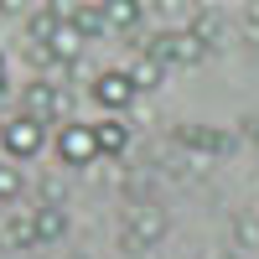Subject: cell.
<instances>
[{"label":"cell","mask_w":259,"mask_h":259,"mask_svg":"<svg viewBox=\"0 0 259 259\" xmlns=\"http://www.w3.org/2000/svg\"><path fill=\"white\" fill-rule=\"evenodd\" d=\"M52 145H57V161H62V166H73V171H78V166H94V161H99V140H94V124H83V119L62 124Z\"/></svg>","instance_id":"3957f363"},{"label":"cell","mask_w":259,"mask_h":259,"mask_svg":"<svg viewBox=\"0 0 259 259\" xmlns=\"http://www.w3.org/2000/svg\"><path fill=\"white\" fill-rule=\"evenodd\" d=\"M0 244H6V249H36L31 212H26V218H0Z\"/></svg>","instance_id":"5bb4252c"},{"label":"cell","mask_w":259,"mask_h":259,"mask_svg":"<svg viewBox=\"0 0 259 259\" xmlns=\"http://www.w3.org/2000/svg\"><path fill=\"white\" fill-rule=\"evenodd\" d=\"M21 192H26V177H21L16 161H0V202H16Z\"/></svg>","instance_id":"2e32d148"},{"label":"cell","mask_w":259,"mask_h":259,"mask_svg":"<svg viewBox=\"0 0 259 259\" xmlns=\"http://www.w3.org/2000/svg\"><path fill=\"white\" fill-rule=\"evenodd\" d=\"M244 36L259 41V0H249V6H244Z\"/></svg>","instance_id":"e0dca14e"},{"label":"cell","mask_w":259,"mask_h":259,"mask_svg":"<svg viewBox=\"0 0 259 259\" xmlns=\"http://www.w3.org/2000/svg\"><path fill=\"white\" fill-rule=\"evenodd\" d=\"M57 26H62V11L57 6H36L26 16V47H47V41L57 36Z\"/></svg>","instance_id":"7c38bea8"},{"label":"cell","mask_w":259,"mask_h":259,"mask_svg":"<svg viewBox=\"0 0 259 259\" xmlns=\"http://www.w3.org/2000/svg\"><path fill=\"white\" fill-rule=\"evenodd\" d=\"M161 78H166V68H161V62H150V57H140L135 68H130V83H135V94H156V89H161Z\"/></svg>","instance_id":"9a60e30c"},{"label":"cell","mask_w":259,"mask_h":259,"mask_svg":"<svg viewBox=\"0 0 259 259\" xmlns=\"http://www.w3.org/2000/svg\"><path fill=\"white\" fill-rule=\"evenodd\" d=\"M0 130H6V119H0Z\"/></svg>","instance_id":"44dd1931"},{"label":"cell","mask_w":259,"mask_h":259,"mask_svg":"<svg viewBox=\"0 0 259 259\" xmlns=\"http://www.w3.org/2000/svg\"><path fill=\"white\" fill-rule=\"evenodd\" d=\"M94 140H99V156H124L130 150V124L119 114H104V119H94Z\"/></svg>","instance_id":"8fae6325"},{"label":"cell","mask_w":259,"mask_h":259,"mask_svg":"<svg viewBox=\"0 0 259 259\" xmlns=\"http://www.w3.org/2000/svg\"><path fill=\"white\" fill-rule=\"evenodd\" d=\"M187 31L202 41V47L212 52V47H223V36H228V21H223V11H212V6H197L187 16Z\"/></svg>","instance_id":"9c48e42d"},{"label":"cell","mask_w":259,"mask_h":259,"mask_svg":"<svg viewBox=\"0 0 259 259\" xmlns=\"http://www.w3.org/2000/svg\"><path fill=\"white\" fill-rule=\"evenodd\" d=\"M244 135H249V140H254V150H259V114H249V119H244Z\"/></svg>","instance_id":"d6986e66"},{"label":"cell","mask_w":259,"mask_h":259,"mask_svg":"<svg viewBox=\"0 0 259 259\" xmlns=\"http://www.w3.org/2000/svg\"><path fill=\"white\" fill-rule=\"evenodd\" d=\"M89 94H94V104L104 114H119L124 119V109L135 104V83H130V68H109V73H99L94 83H89Z\"/></svg>","instance_id":"277c9868"},{"label":"cell","mask_w":259,"mask_h":259,"mask_svg":"<svg viewBox=\"0 0 259 259\" xmlns=\"http://www.w3.org/2000/svg\"><path fill=\"white\" fill-rule=\"evenodd\" d=\"M124 239H130V249H150V244H161V239H166V212L150 207V202L130 207V218H124Z\"/></svg>","instance_id":"5b68a950"},{"label":"cell","mask_w":259,"mask_h":259,"mask_svg":"<svg viewBox=\"0 0 259 259\" xmlns=\"http://www.w3.org/2000/svg\"><path fill=\"white\" fill-rule=\"evenodd\" d=\"M21 114H31V119H41V124H52V119L62 114V89H57V83H47V78H31V83H26V94H21Z\"/></svg>","instance_id":"8992f818"},{"label":"cell","mask_w":259,"mask_h":259,"mask_svg":"<svg viewBox=\"0 0 259 259\" xmlns=\"http://www.w3.org/2000/svg\"><path fill=\"white\" fill-rule=\"evenodd\" d=\"M57 11H62V21H68L83 41L109 31V16H104V6H62V0H57Z\"/></svg>","instance_id":"30bf717a"},{"label":"cell","mask_w":259,"mask_h":259,"mask_svg":"<svg viewBox=\"0 0 259 259\" xmlns=\"http://www.w3.org/2000/svg\"><path fill=\"white\" fill-rule=\"evenodd\" d=\"M104 16H109V31H130L145 21V6L140 0H104Z\"/></svg>","instance_id":"4fadbf2b"},{"label":"cell","mask_w":259,"mask_h":259,"mask_svg":"<svg viewBox=\"0 0 259 259\" xmlns=\"http://www.w3.org/2000/svg\"><path fill=\"white\" fill-rule=\"evenodd\" d=\"M145 57L161 62V68H197V62L207 57V47L192 31H156L145 41Z\"/></svg>","instance_id":"6da1fadb"},{"label":"cell","mask_w":259,"mask_h":259,"mask_svg":"<svg viewBox=\"0 0 259 259\" xmlns=\"http://www.w3.org/2000/svg\"><path fill=\"white\" fill-rule=\"evenodd\" d=\"M41 145H47V124L31 119V114H16V119H6V130H0V150H6V161H36Z\"/></svg>","instance_id":"7a4b0ae2"},{"label":"cell","mask_w":259,"mask_h":259,"mask_svg":"<svg viewBox=\"0 0 259 259\" xmlns=\"http://www.w3.org/2000/svg\"><path fill=\"white\" fill-rule=\"evenodd\" d=\"M177 140H182V150H192V156H228L233 150V135L228 130H212V124H182Z\"/></svg>","instance_id":"52a82bcc"},{"label":"cell","mask_w":259,"mask_h":259,"mask_svg":"<svg viewBox=\"0 0 259 259\" xmlns=\"http://www.w3.org/2000/svg\"><path fill=\"white\" fill-rule=\"evenodd\" d=\"M0 16H31L26 0H0Z\"/></svg>","instance_id":"ac0fdd59"},{"label":"cell","mask_w":259,"mask_h":259,"mask_svg":"<svg viewBox=\"0 0 259 259\" xmlns=\"http://www.w3.org/2000/svg\"><path fill=\"white\" fill-rule=\"evenodd\" d=\"M6 94H11V78H6V52H0V104H6Z\"/></svg>","instance_id":"ffe728a7"},{"label":"cell","mask_w":259,"mask_h":259,"mask_svg":"<svg viewBox=\"0 0 259 259\" xmlns=\"http://www.w3.org/2000/svg\"><path fill=\"white\" fill-rule=\"evenodd\" d=\"M31 233H36V249H41V244L68 239V207H57V202H41V207H31Z\"/></svg>","instance_id":"ba28073f"}]
</instances>
